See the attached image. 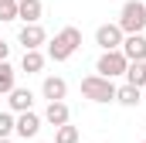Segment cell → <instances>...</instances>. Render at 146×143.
<instances>
[{
  "mask_svg": "<svg viewBox=\"0 0 146 143\" xmlns=\"http://www.w3.org/2000/svg\"><path fill=\"white\" fill-rule=\"evenodd\" d=\"M78 48H82V31L68 24V27H61L54 34V41H48V58L51 61H68Z\"/></svg>",
  "mask_w": 146,
  "mask_h": 143,
  "instance_id": "1",
  "label": "cell"
},
{
  "mask_svg": "<svg viewBox=\"0 0 146 143\" xmlns=\"http://www.w3.org/2000/svg\"><path fill=\"white\" fill-rule=\"evenodd\" d=\"M82 96L88 102H115V82L106 78V75H85L82 78Z\"/></svg>",
  "mask_w": 146,
  "mask_h": 143,
  "instance_id": "2",
  "label": "cell"
},
{
  "mask_svg": "<svg viewBox=\"0 0 146 143\" xmlns=\"http://www.w3.org/2000/svg\"><path fill=\"white\" fill-rule=\"evenodd\" d=\"M115 24L122 27V34H143L146 31V3L143 0H126Z\"/></svg>",
  "mask_w": 146,
  "mask_h": 143,
  "instance_id": "3",
  "label": "cell"
},
{
  "mask_svg": "<svg viewBox=\"0 0 146 143\" xmlns=\"http://www.w3.org/2000/svg\"><path fill=\"white\" fill-rule=\"evenodd\" d=\"M126 65H129V58H126L119 48H109V51H102V55H99L95 72H99V75H106V78H119V75H126Z\"/></svg>",
  "mask_w": 146,
  "mask_h": 143,
  "instance_id": "4",
  "label": "cell"
},
{
  "mask_svg": "<svg viewBox=\"0 0 146 143\" xmlns=\"http://www.w3.org/2000/svg\"><path fill=\"white\" fill-rule=\"evenodd\" d=\"M14 133H17L21 140H34L37 133H41V116H37L34 109L17 112V119H14Z\"/></svg>",
  "mask_w": 146,
  "mask_h": 143,
  "instance_id": "5",
  "label": "cell"
},
{
  "mask_svg": "<svg viewBox=\"0 0 146 143\" xmlns=\"http://www.w3.org/2000/svg\"><path fill=\"white\" fill-rule=\"evenodd\" d=\"M122 27H119V24H99V27H95V44H99V48H102V51H109V48H119V44H122Z\"/></svg>",
  "mask_w": 146,
  "mask_h": 143,
  "instance_id": "6",
  "label": "cell"
},
{
  "mask_svg": "<svg viewBox=\"0 0 146 143\" xmlns=\"http://www.w3.org/2000/svg\"><path fill=\"white\" fill-rule=\"evenodd\" d=\"M17 41L24 44V51L27 48H41V44H48V31L41 27V21H34V24H24L17 31Z\"/></svg>",
  "mask_w": 146,
  "mask_h": 143,
  "instance_id": "7",
  "label": "cell"
},
{
  "mask_svg": "<svg viewBox=\"0 0 146 143\" xmlns=\"http://www.w3.org/2000/svg\"><path fill=\"white\" fill-rule=\"evenodd\" d=\"M119 51L129 58V61H146V34H126Z\"/></svg>",
  "mask_w": 146,
  "mask_h": 143,
  "instance_id": "8",
  "label": "cell"
},
{
  "mask_svg": "<svg viewBox=\"0 0 146 143\" xmlns=\"http://www.w3.org/2000/svg\"><path fill=\"white\" fill-rule=\"evenodd\" d=\"M41 96H44L48 102H58V99L68 96V82H65L61 75H48V78L41 82Z\"/></svg>",
  "mask_w": 146,
  "mask_h": 143,
  "instance_id": "9",
  "label": "cell"
},
{
  "mask_svg": "<svg viewBox=\"0 0 146 143\" xmlns=\"http://www.w3.org/2000/svg\"><path fill=\"white\" fill-rule=\"evenodd\" d=\"M7 96H10V99H7L10 112H27V109L34 106V92H31V89H17V85H14Z\"/></svg>",
  "mask_w": 146,
  "mask_h": 143,
  "instance_id": "10",
  "label": "cell"
},
{
  "mask_svg": "<svg viewBox=\"0 0 146 143\" xmlns=\"http://www.w3.org/2000/svg\"><path fill=\"white\" fill-rule=\"evenodd\" d=\"M68 119H72V109L65 106V99L48 102V109H44V123H51V126H65Z\"/></svg>",
  "mask_w": 146,
  "mask_h": 143,
  "instance_id": "11",
  "label": "cell"
},
{
  "mask_svg": "<svg viewBox=\"0 0 146 143\" xmlns=\"http://www.w3.org/2000/svg\"><path fill=\"white\" fill-rule=\"evenodd\" d=\"M41 14H44V3L41 0H17V21L34 24V21H41Z\"/></svg>",
  "mask_w": 146,
  "mask_h": 143,
  "instance_id": "12",
  "label": "cell"
},
{
  "mask_svg": "<svg viewBox=\"0 0 146 143\" xmlns=\"http://www.w3.org/2000/svg\"><path fill=\"white\" fill-rule=\"evenodd\" d=\"M115 102H119V106H139V102H143V89H136V85H129V82H126V85H115Z\"/></svg>",
  "mask_w": 146,
  "mask_h": 143,
  "instance_id": "13",
  "label": "cell"
},
{
  "mask_svg": "<svg viewBox=\"0 0 146 143\" xmlns=\"http://www.w3.org/2000/svg\"><path fill=\"white\" fill-rule=\"evenodd\" d=\"M44 61H48V58L41 55V48H27L24 58H21V68L27 72V75H37V72L44 68Z\"/></svg>",
  "mask_w": 146,
  "mask_h": 143,
  "instance_id": "14",
  "label": "cell"
},
{
  "mask_svg": "<svg viewBox=\"0 0 146 143\" xmlns=\"http://www.w3.org/2000/svg\"><path fill=\"white\" fill-rule=\"evenodd\" d=\"M129 85H136V89H143L146 85V61H129L126 65V75H122Z\"/></svg>",
  "mask_w": 146,
  "mask_h": 143,
  "instance_id": "15",
  "label": "cell"
},
{
  "mask_svg": "<svg viewBox=\"0 0 146 143\" xmlns=\"http://www.w3.org/2000/svg\"><path fill=\"white\" fill-rule=\"evenodd\" d=\"M14 85H17V68L3 58V61H0V96H7Z\"/></svg>",
  "mask_w": 146,
  "mask_h": 143,
  "instance_id": "16",
  "label": "cell"
},
{
  "mask_svg": "<svg viewBox=\"0 0 146 143\" xmlns=\"http://www.w3.org/2000/svg\"><path fill=\"white\" fill-rule=\"evenodd\" d=\"M54 143H78V126H72V123L54 126Z\"/></svg>",
  "mask_w": 146,
  "mask_h": 143,
  "instance_id": "17",
  "label": "cell"
},
{
  "mask_svg": "<svg viewBox=\"0 0 146 143\" xmlns=\"http://www.w3.org/2000/svg\"><path fill=\"white\" fill-rule=\"evenodd\" d=\"M0 21H17V0H0Z\"/></svg>",
  "mask_w": 146,
  "mask_h": 143,
  "instance_id": "18",
  "label": "cell"
},
{
  "mask_svg": "<svg viewBox=\"0 0 146 143\" xmlns=\"http://www.w3.org/2000/svg\"><path fill=\"white\" fill-rule=\"evenodd\" d=\"M14 119H17V112H0V136H10L14 133Z\"/></svg>",
  "mask_w": 146,
  "mask_h": 143,
  "instance_id": "19",
  "label": "cell"
},
{
  "mask_svg": "<svg viewBox=\"0 0 146 143\" xmlns=\"http://www.w3.org/2000/svg\"><path fill=\"white\" fill-rule=\"evenodd\" d=\"M7 55H10V44H7V41H3V37H0V61H3V58H7Z\"/></svg>",
  "mask_w": 146,
  "mask_h": 143,
  "instance_id": "20",
  "label": "cell"
},
{
  "mask_svg": "<svg viewBox=\"0 0 146 143\" xmlns=\"http://www.w3.org/2000/svg\"><path fill=\"white\" fill-rule=\"evenodd\" d=\"M0 143H14V140H10V136H0Z\"/></svg>",
  "mask_w": 146,
  "mask_h": 143,
  "instance_id": "21",
  "label": "cell"
},
{
  "mask_svg": "<svg viewBox=\"0 0 146 143\" xmlns=\"http://www.w3.org/2000/svg\"><path fill=\"white\" fill-rule=\"evenodd\" d=\"M51 143H54V140H51Z\"/></svg>",
  "mask_w": 146,
  "mask_h": 143,
  "instance_id": "22",
  "label": "cell"
},
{
  "mask_svg": "<svg viewBox=\"0 0 146 143\" xmlns=\"http://www.w3.org/2000/svg\"><path fill=\"white\" fill-rule=\"evenodd\" d=\"M143 143H146V140H143Z\"/></svg>",
  "mask_w": 146,
  "mask_h": 143,
  "instance_id": "23",
  "label": "cell"
}]
</instances>
